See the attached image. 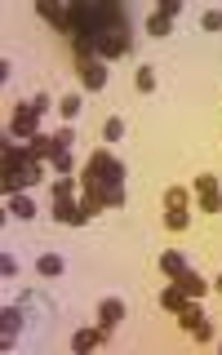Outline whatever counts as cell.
Here are the masks:
<instances>
[{
	"instance_id": "1",
	"label": "cell",
	"mask_w": 222,
	"mask_h": 355,
	"mask_svg": "<svg viewBox=\"0 0 222 355\" xmlns=\"http://www.w3.org/2000/svg\"><path fill=\"white\" fill-rule=\"evenodd\" d=\"M36 182H44V160H36L31 147H18L5 138V196H22Z\"/></svg>"
},
{
	"instance_id": "2",
	"label": "cell",
	"mask_w": 222,
	"mask_h": 355,
	"mask_svg": "<svg viewBox=\"0 0 222 355\" xmlns=\"http://www.w3.org/2000/svg\"><path fill=\"white\" fill-rule=\"evenodd\" d=\"M85 173L98 178L107 209H120V205H125V164H120L111 151H94V155H89V164H85Z\"/></svg>"
},
{
	"instance_id": "3",
	"label": "cell",
	"mask_w": 222,
	"mask_h": 355,
	"mask_svg": "<svg viewBox=\"0 0 222 355\" xmlns=\"http://www.w3.org/2000/svg\"><path fill=\"white\" fill-rule=\"evenodd\" d=\"M49 107V98H31V103H18V111H14V120H9V138H36V120H40V111Z\"/></svg>"
},
{
	"instance_id": "4",
	"label": "cell",
	"mask_w": 222,
	"mask_h": 355,
	"mask_svg": "<svg viewBox=\"0 0 222 355\" xmlns=\"http://www.w3.org/2000/svg\"><path fill=\"white\" fill-rule=\"evenodd\" d=\"M187 222H191V196H187V187H169L164 191V227L187 231Z\"/></svg>"
},
{
	"instance_id": "5",
	"label": "cell",
	"mask_w": 222,
	"mask_h": 355,
	"mask_svg": "<svg viewBox=\"0 0 222 355\" xmlns=\"http://www.w3.org/2000/svg\"><path fill=\"white\" fill-rule=\"evenodd\" d=\"M178 329L191 333L196 342H214V324H209V315L196 306V297H191V302H187L182 311H178Z\"/></svg>"
},
{
	"instance_id": "6",
	"label": "cell",
	"mask_w": 222,
	"mask_h": 355,
	"mask_svg": "<svg viewBox=\"0 0 222 355\" xmlns=\"http://www.w3.org/2000/svg\"><path fill=\"white\" fill-rule=\"evenodd\" d=\"M53 218L62 222V227H85L89 218H94V209L85 205V200H76V196H67V200H53Z\"/></svg>"
},
{
	"instance_id": "7",
	"label": "cell",
	"mask_w": 222,
	"mask_h": 355,
	"mask_svg": "<svg viewBox=\"0 0 222 355\" xmlns=\"http://www.w3.org/2000/svg\"><path fill=\"white\" fill-rule=\"evenodd\" d=\"M196 200H200L205 214H222V187H218L214 173H200L196 178Z\"/></svg>"
},
{
	"instance_id": "8",
	"label": "cell",
	"mask_w": 222,
	"mask_h": 355,
	"mask_svg": "<svg viewBox=\"0 0 222 355\" xmlns=\"http://www.w3.org/2000/svg\"><path fill=\"white\" fill-rule=\"evenodd\" d=\"M178 14H182V0H160V9H155V14L147 18V31H151L155 40L169 36V22H173Z\"/></svg>"
},
{
	"instance_id": "9",
	"label": "cell",
	"mask_w": 222,
	"mask_h": 355,
	"mask_svg": "<svg viewBox=\"0 0 222 355\" xmlns=\"http://www.w3.org/2000/svg\"><path fill=\"white\" fill-rule=\"evenodd\" d=\"M120 320H125V302H120V297H103V302H98V329L111 338V333L120 329Z\"/></svg>"
},
{
	"instance_id": "10",
	"label": "cell",
	"mask_w": 222,
	"mask_h": 355,
	"mask_svg": "<svg viewBox=\"0 0 222 355\" xmlns=\"http://www.w3.org/2000/svg\"><path fill=\"white\" fill-rule=\"evenodd\" d=\"M103 342H107V333H103V329H76V333H71V351H76V355L98 351Z\"/></svg>"
},
{
	"instance_id": "11",
	"label": "cell",
	"mask_w": 222,
	"mask_h": 355,
	"mask_svg": "<svg viewBox=\"0 0 222 355\" xmlns=\"http://www.w3.org/2000/svg\"><path fill=\"white\" fill-rule=\"evenodd\" d=\"M80 85H85V89H103V85H107V62H103V58L80 62Z\"/></svg>"
},
{
	"instance_id": "12",
	"label": "cell",
	"mask_w": 222,
	"mask_h": 355,
	"mask_svg": "<svg viewBox=\"0 0 222 355\" xmlns=\"http://www.w3.org/2000/svg\"><path fill=\"white\" fill-rule=\"evenodd\" d=\"M36 14H40L44 22H53V27H58L62 36H67V31H71V18H67V9H58V5H53V0H36Z\"/></svg>"
},
{
	"instance_id": "13",
	"label": "cell",
	"mask_w": 222,
	"mask_h": 355,
	"mask_svg": "<svg viewBox=\"0 0 222 355\" xmlns=\"http://www.w3.org/2000/svg\"><path fill=\"white\" fill-rule=\"evenodd\" d=\"M0 329H5L0 347H9V342L18 338V329H22V311H18V306H5V311H0Z\"/></svg>"
},
{
	"instance_id": "14",
	"label": "cell",
	"mask_w": 222,
	"mask_h": 355,
	"mask_svg": "<svg viewBox=\"0 0 222 355\" xmlns=\"http://www.w3.org/2000/svg\"><path fill=\"white\" fill-rule=\"evenodd\" d=\"M31 155H36V160H58L62 147L53 138H44V133H36V138H31Z\"/></svg>"
},
{
	"instance_id": "15",
	"label": "cell",
	"mask_w": 222,
	"mask_h": 355,
	"mask_svg": "<svg viewBox=\"0 0 222 355\" xmlns=\"http://www.w3.org/2000/svg\"><path fill=\"white\" fill-rule=\"evenodd\" d=\"M187 302H191V297H187V288H182V284H169V288L160 293V306H164V311H173V315H178V311H182Z\"/></svg>"
},
{
	"instance_id": "16",
	"label": "cell",
	"mask_w": 222,
	"mask_h": 355,
	"mask_svg": "<svg viewBox=\"0 0 222 355\" xmlns=\"http://www.w3.org/2000/svg\"><path fill=\"white\" fill-rule=\"evenodd\" d=\"M173 284H182V288H187V297H205V293H209V284H205V280H200V275L191 271V266H187V271H182V275H178V280H173Z\"/></svg>"
},
{
	"instance_id": "17",
	"label": "cell",
	"mask_w": 222,
	"mask_h": 355,
	"mask_svg": "<svg viewBox=\"0 0 222 355\" xmlns=\"http://www.w3.org/2000/svg\"><path fill=\"white\" fill-rule=\"evenodd\" d=\"M160 271L169 275V280H178V275L187 271V258H182V253H178V249H169V253H160Z\"/></svg>"
},
{
	"instance_id": "18",
	"label": "cell",
	"mask_w": 222,
	"mask_h": 355,
	"mask_svg": "<svg viewBox=\"0 0 222 355\" xmlns=\"http://www.w3.org/2000/svg\"><path fill=\"white\" fill-rule=\"evenodd\" d=\"M9 214H14L18 222H31V218H36V214H40V209H36V205H31V200H27V196H9Z\"/></svg>"
},
{
	"instance_id": "19",
	"label": "cell",
	"mask_w": 222,
	"mask_h": 355,
	"mask_svg": "<svg viewBox=\"0 0 222 355\" xmlns=\"http://www.w3.org/2000/svg\"><path fill=\"white\" fill-rule=\"evenodd\" d=\"M36 271H40V275H49V280H53V275H62V258H58V253H40Z\"/></svg>"
},
{
	"instance_id": "20",
	"label": "cell",
	"mask_w": 222,
	"mask_h": 355,
	"mask_svg": "<svg viewBox=\"0 0 222 355\" xmlns=\"http://www.w3.org/2000/svg\"><path fill=\"white\" fill-rule=\"evenodd\" d=\"M58 116L67 120V125H71V120H76V116H80V94H67V98H62V103H58Z\"/></svg>"
},
{
	"instance_id": "21",
	"label": "cell",
	"mask_w": 222,
	"mask_h": 355,
	"mask_svg": "<svg viewBox=\"0 0 222 355\" xmlns=\"http://www.w3.org/2000/svg\"><path fill=\"white\" fill-rule=\"evenodd\" d=\"M76 187H80V178H53V200L76 196Z\"/></svg>"
},
{
	"instance_id": "22",
	"label": "cell",
	"mask_w": 222,
	"mask_h": 355,
	"mask_svg": "<svg viewBox=\"0 0 222 355\" xmlns=\"http://www.w3.org/2000/svg\"><path fill=\"white\" fill-rule=\"evenodd\" d=\"M103 138H107V142H120V138H125V120H120V116H107Z\"/></svg>"
},
{
	"instance_id": "23",
	"label": "cell",
	"mask_w": 222,
	"mask_h": 355,
	"mask_svg": "<svg viewBox=\"0 0 222 355\" xmlns=\"http://www.w3.org/2000/svg\"><path fill=\"white\" fill-rule=\"evenodd\" d=\"M133 85H138V94H151V89H155V71H151V67H138Z\"/></svg>"
},
{
	"instance_id": "24",
	"label": "cell",
	"mask_w": 222,
	"mask_h": 355,
	"mask_svg": "<svg viewBox=\"0 0 222 355\" xmlns=\"http://www.w3.org/2000/svg\"><path fill=\"white\" fill-rule=\"evenodd\" d=\"M200 27H205V31H222V9H205V14H200Z\"/></svg>"
},
{
	"instance_id": "25",
	"label": "cell",
	"mask_w": 222,
	"mask_h": 355,
	"mask_svg": "<svg viewBox=\"0 0 222 355\" xmlns=\"http://www.w3.org/2000/svg\"><path fill=\"white\" fill-rule=\"evenodd\" d=\"M53 169H58V178H76V160H71V151H62L58 160H53Z\"/></svg>"
},
{
	"instance_id": "26",
	"label": "cell",
	"mask_w": 222,
	"mask_h": 355,
	"mask_svg": "<svg viewBox=\"0 0 222 355\" xmlns=\"http://www.w3.org/2000/svg\"><path fill=\"white\" fill-rule=\"evenodd\" d=\"M0 275H5V280H14V275H18V262L9 258V253H5V258H0Z\"/></svg>"
},
{
	"instance_id": "27",
	"label": "cell",
	"mask_w": 222,
	"mask_h": 355,
	"mask_svg": "<svg viewBox=\"0 0 222 355\" xmlns=\"http://www.w3.org/2000/svg\"><path fill=\"white\" fill-rule=\"evenodd\" d=\"M53 142H58V147L67 151V147H71V142H76V133H71V125H67V129H58V133H53Z\"/></svg>"
},
{
	"instance_id": "28",
	"label": "cell",
	"mask_w": 222,
	"mask_h": 355,
	"mask_svg": "<svg viewBox=\"0 0 222 355\" xmlns=\"http://www.w3.org/2000/svg\"><path fill=\"white\" fill-rule=\"evenodd\" d=\"M214 288H218V293H222V275H218V280H214Z\"/></svg>"
}]
</instances>
